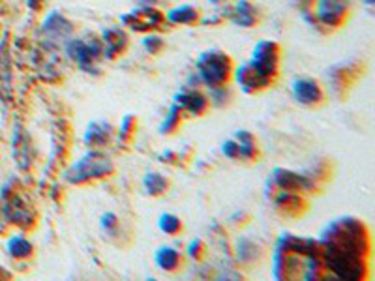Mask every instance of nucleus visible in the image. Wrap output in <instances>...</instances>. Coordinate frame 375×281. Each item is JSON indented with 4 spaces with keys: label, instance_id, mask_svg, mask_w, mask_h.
<instances>
[{
    "label": "nucleus",
    "instance_id": "0eeeda50",
    "mask_svg": "<svg viewBox=\"0 0 375 281\" xmlns=\"http://www.w3.org/2000/svg\"><path fill=\"white\" fill-rule=\"evenodd\" d=\"M347 14L345 0H319L317 17L327 26H338V23Z\"/></svg>",
    "mask_w": 375,
    "mask_h": 281
},
{
    "label": "nucleus",
    "instance_id": "f3484780",
    "mask_svg": "<svg viewBox=\"0 0 375 281\" xmlns=\"http://www.w3.org/2000/svg\"><path fill=\"white\" fill-rule=\"evenodd\" d=\"M41 0H28V6H32V8H36L38 4H40Z\"/></svg>",
    "mask_w": 375,
    "mask_h": 281
},
{
    "label": "nucleus",
    "instance_id": "f03ea898",
    "mask_svg": "<svg viewBox=\"0 0 375 281\" xmlns=\"http://www.w3.org/2000/svg\"><path fill=\"white\" fill-rule=\"evenodd\" d=\"M66 51L72 56L73 60L78 62L81 70L90 72L96 68V62L102 58L103 47L98 41H85V40H68L66 41Z\"/></svg>",
    "mask_w": 375,
    "mask_h": 281
},
{
    "label": "nucleus",
    "instance_id": "6e6552de",
    "mask_svg": "<svg viewBox=\"0 0 375 281\" xmlns=\"http://www.w3.org/2000/svg\"><path fill=\"white\" fill-rule=\"evenodd\" d=\"M293 94L298 102L312 103L321 97V90H319L317 83L312 79H298L293 85Z\"/></svg>",
    "mask_w": 375,
    "mask_h": 281
},
{
    "label": "nucleus",
    "instance_id": "9d476101",
    "mask_svg": "<svg viewBox=\"0 0 375 281\" xmlns=\"http://www.w3.org/2000/svg\"><path fill=\"white\" fill-rule=\"evenodd\" d=\"M167 19L173 25H194L197 19H199V8L191 4L184 6H176L173 10L167 14Z\"/></svg>",
    "mask_w": 375,
    "mask_h": 281
},
{
    "label": "nucleus",
    "instance_id": "9b49d317",
    "mask_svg": "<svg viewBox=\"0 0 375 281\" xmlns=\"http://www.w3.org/2000/svg\"><path fill=\"white\" fill-rule=\"evenodd\" d=\"M233 21L238 26H253L257 23V8L248 0H241L233 8Z\"/></svg>",
    "mask_w": 375,
    "mask_h": 281
},
{
    "label": "nucleus",
    "instance_id": "20e7f679",
    "mask_svg": "<svg viewBox=\"0 0 375 281\" xmlns=\"http://www.w3.org/2000/svg\"><path fill=\"white\" fill-rule=\"evenodd\" d=\"M41 32L46 36L47 46H60V43H66L70 40L73 32V25L62 14L53 11L43 21Z\"/></svg>",
    "mask_w": 375,
    "mask_h": 281
},
{
    "label": "nucleus",
    "instance_id": "ddd939ff",
    "mask_svg": "<svg viewBox=\"0 0 375 281\" xmlns=\"http://www.w3.org/2000/svg\"><path fill=\"white\" fill-rule=\"evenodd\" d=\"M144 184L149 186V191H152V193H159V191H164L165 189V180L156 173L149 174V176L144 179Z\"/></svg>",
    "mask_w": 375,
    "mask_h": 281
},
{
    "label": "nucleus",
    "instance_id": "423d86ee",
    "mask_svg": "<svg viewBox=\"0 0 375 281\" xmlns=\"http://www.w3.org/2000/svg\"><path fill=\"white\" fill-rule=\"evenodd\" d=\"M165 17L156 10L154 6H147V8H137V10H132L130 14H124L122 21L124 25L130 26V28H134V31L144 32L150 31V28H154L158 26Z\"/></svg>",
    "mask_w": 375,
    "mask_h": 281
},
{
    "label": "nucleus",
    "instance_id": "1a4fd4ad",
    "mask_svg": "<svg viewBox=\"0 0 375 281\" xmlns=\"http://www.w3.org/2000/svg\"><path fill=\"white\" fill-rule=\"evenodd\" d=\"M126 46V34L117 28H107L103 32L102 36V47H103V55L115 56L117 53H120Z\"/></svg>",
    "mask_w": 375,
    "mask_h": 281
},
{
    "label": "nucleus",
    "instance_id": "39448f33",
    "mask_svg": "<svg viewBox=\"0 0 375 281\" xmlns=\"http://www.w3.org/2000/svg\"><path fill=\"white\" fill-rule=\"evenodd\" d=\"M111 171V164L107 158L98 156V154H88L85 158L72 167V171L68 173V179L73 182H81L90 176H103V174Z\"/></svg>",
    "mask_w": 375,
    "mask_h": 281
},
{
    "label": "nucleus",
    "instance_id": "f8f14e48",
    "mask_svg": "<svg viewBox=\"0 0 375 281\" xmlns=\"http://www.w3.org/2000/svg\"><path fill=\"white\" fill-rule=\"evenodd\" d=\"M156 261H158L162 268H175L176 263H179V255L171 248H162L158 255H156Z\"/></svg>",
    "mask_w": 375,
    "mask_h": 281
},
{
    "label": "nucleus",
    "instance_id": "f257e3e1",
    "mask_svg": "<svg viewBox=\"0 0 375 281\" xmlns=\"http://www.w3.org/2000/svg\"><path fill=\"white\" fill-rule=\"evenodd\" d=\"M197 68H199L201 79L208 87H221L227 81V75L231 70V60L226 53L206 51L199 56Z\"/></svg>",
    "mask_w": 375,
    "mask_h": 281
},
{
    "label": "nucleus",
    "instance_id": "2eb2a0df",
    "mask_svg": "<svg viewBox=\"0 0 375 281\" xmlns=\"http://www.w3.org/2000/svg\"><path fill=\"white\" fill-rule=\"evenodd\" d=\"M159 227L165 233H176L180 229V221L176 220L175 216H162V221H159Z\"/></svg>",
    "mask_w": 375,
    "mask_h": 281
},
{
    "label": "nucleus",
    "instance_id": "a211bd4d",
    "mask_svg": "<svg viewBox=\"0 0 375 281\" xmlns=\"http://www.w3.org/2000/svg\"><path fill=\"white\" fill-rule=\"evenodd\" d=\"M208 2H212V4H214V6H218V4H220V2H223V0H208Z\"/></svg>",
    "mask_w": 375,
    "mask_h": 281
},
{
    "label": "nucleus",
    "instance_id": "7ed1b4c3",
    "mask_svg": "<svg viewBox=\"0 0 375 281\" xmlns=\"http://www.w3.org/2000/svg\"><path fill=\"white\" fill-rule=\"evenodd\" d=\"M278 53L280 51H278L276 43H273V41H259L255 49H253V58L250 62V68L257 75L267 81L270 73L276 72L278 58H280Z\"/></svg>",
    "mask_w": 375,
    "mask_h": 281
},
{
    "label": "nucleus",
    "instance_id": "4468645a",
    "mask_svg": "<svg viewBox=\"0 0 375 281\" xmlns=\"http://www.w3.org/2000/svg\"><path fill=\"white\" fill-rule=\"evenodd\" d=\"M10 251L14 255H26L28 251H31V244L23 238H14L10 242Z\"/></svg>",
    "mask_w": 375,
    "mask_h": 281
},
{
    "label": "nucleus",
    "instance_id": "dca6fc26",
    "mask_svg": "<svg viewBox=\"0 0 375 281\" xmlns=\"http://www.w3.org/2000/svg\"><path fill=\"white\" fill-rule=\"evenodd\" d=\"M144 47H147V51H150V53H154V51H158L159 47L164 46V43H162V40H159L158 36H147L144 38Z\"/></svg>",
    "mask_w": 375,
    "mask_h": 281
}]
</instances>
